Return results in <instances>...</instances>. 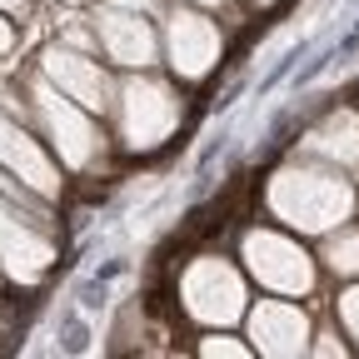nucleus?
Instances as JSON below:
<instances>
[{"label":"nucleus","instance_id":"4","mask_svg":"<svg viewBox=\"0 0 359 359\" xmlns=\"http://www.w3.org/2000/svg\"><path fill=\"white\" fill-rule=\"evenodd\" d=\"M115 275H125V259H105L100 264V280H115Z\"/></svg>","mask_w":359,"mask_h":359},{"label":"nucleus","instance_id":"2","mask_svg":"<svg viewBox=\"0 0 359 359\" xmlns=\"http://www.w3.org/2000/svg\"><path fill=\"white\" fill-rule=\"evenodd\" d=\"M75 299H80L85 309H100V304L110 299V294H105V280H100V275H95V280H85V285L75 290Z\"/></svg>","mask_w":359,"mask_h":359},{"label":"nucleus","instance_id":"1","mask_svg":"<svg viewBox=\"0 0 359 359\" xmlns=\"http://www.w3.org/2000/svg\"><path fill=\"white\" fill-rule=\"evenodd\" d=\"M330 60H339V45H330V50H320V55H314V60H309V65H304V70L294 75V90H299V85H309V80L320 75V70H325Z\"/></svg>","mask_w":359,"mask_h":359},{"label":"nucleus","instance_id":"3","mask_svg":"<svg viewBox=\"0 0 359 359\" xmlns=\"http://www.w3.org/2000/svg\"><path fill=\"white\" fill-rule=\"evenodd\" d=\"M65 334H70V349H80V344H85V330H80L75 314H65Z\"/></svg>","mask_w":359,"mask_h":359}]
</instances>
